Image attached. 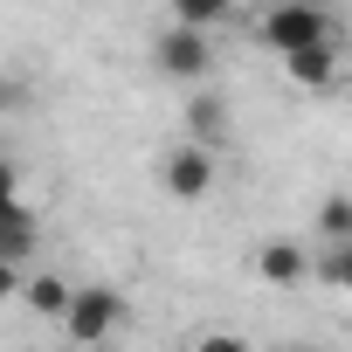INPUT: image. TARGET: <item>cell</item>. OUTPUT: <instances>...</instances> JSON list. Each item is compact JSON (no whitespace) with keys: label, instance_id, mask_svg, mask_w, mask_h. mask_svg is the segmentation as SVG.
Segmentation results:
<instances>
[{"label":"cell","instance_id":"cell-1","mask_svg":"<svg viewBox=\"0 0 352 352\" xmlns=\"http://www.w3.org/2000/svg\"><path fill=\"white\" fill-rule=\"evenodd\" d=\"M331 14L318 8V0H276V8L256 21V42L270 56H290V49H311V42H331Z\"/></svg>","mask_w":352,"mask_h":352},{"label":"cell","instance_id":"cell-2","mask_svg":"<svg viewBox=\"0 0 352 352\" xmlns=\"http://www.w3.org/2000/svg\"><path fill=\"white\" fill-rule=\"evenodd\" d=\"M152 69H159L166 83H208V76H214V42H208V28L173 21L166 35H152Z\"/></svg>","mask_w":352,"mask_h":352},{"label":"cell","instance_id":"cell-3","mask_svg":"<svg viewBox=\"0 0 352 352\" xmlns=\"http://www.w3.org/2000/svg\"><path fill=\"white\" fill-rule=\"evenodd\" d=\"M118 324H124V290H111V283H83V290H69L63 331H69L76 345H104Z\"/></svg>","mask_w":352,"mask_h":352},{"label":"cell","instance_id":"cell-4","mask_svg":"<svg viewBox=\"0 0 352 352\" xmlns=\"http://www.w3.org/2000/svg\"><path fill=\"white\" fill-rule=\"evenodd\" d=\"M159 187L173 194V201H208L214 194V145H173L166 159H159Z\"/></svg>","mask_w":352,"mask_h":352},{"label":"cell","instance_id":"cell-5","mask_svg":"<svg viewBox=\"0 0 352 352\" xmlns=\"http://www.w3.org/2000/svg\"><path fill=\"white\" fill-rule=\"evenodd\" d=\"M42 249V221L21 194H0V263H28Z\"/></svg>","mask_w":352,"mask_h":352},{"label":"cell","instance_id":"cell-6","mask_svg":"<svg viewBox=\"0 0 352 352\" xmlns=\"http://www.w3.org/2000/svg\"><path fill=\"white\" fill-rule=\"evenodd\" d=\"M283 76H290L297 90H318V97H324V90L338 83V42H311V49H290V56H283Z\"/></svg>","mask_w":352,"mask_h":352},{"label":"cell","instance_id":"cell-7","mask_svg":"<svg viewBox=\"0 0 352 352\" xmlns=\"http://www.w3.org/2000/svg\"><path fill=\"white\" fill-rule=\"evenodd\" d=\"M256 276L276 283V290H290V283L311 276V249H304V242H263V249H256Z\"/></svg>","mask_w":352,"mask_h":352},{"label":"cell","instance_id":"cell-8","mask_svg":"<svg viewBox=\"0 0 352 352\" xmlns=\"http://www.w3.org/2000/svg\"><path fill=\"white\" fill-rule=\"evenodd\" d=\"M187 131H194V145H221V138H228V104H221L214 90H201V97L187 104Z\"/></svg>","mask_w":352,"mask_h":352},{"label":"cell","instance_id":"cell-9","mask_svg":"<svg viewBox=\"0 0 352 352\" xmlns=\"http://www.w3.org/2000/svg\"><path fill=\"white\" fill-rule=\"evenodd\" d=\"M21 297H28V311H35V318H63V311H69V283H63V276H49V270L21 276Z\"/></svg>","mask_w":352,"mask_h":352},{"label":"cell","instance_id":"cell-10","mask_svg":"<svg viewBox=\"0 0 352 352\" xmlns=\"http://www.w3.org/2000/svg\"><path fill=\"white\" fill-rule=\"evenodd\" d=\"M173 21H187V28H221L235 14V0H166Z\"/></svg>","mask_w":352,"mask_h":352},{"label":"cell","instance_id":"cell-11","mask_svg":"<svg viewBox=\"0 0 352 352\" xmlns=\"http://www.w3.org/2000/svg\"><path fill=\"white\" fill-rule=\"evenodd\" d=\"M318 235L324 242H345L352 235V194H324L318 201Z\"/></svg>","mask_w":352,"mask_h":352},{"label":"cell","instance_id":"cell-12","mask_svg":"<svg viewBox=\"0 0 352 352\" xmlns=\"http://www.w3.org/2000/svg\"><path fill=\"white\" fill-rule=\"evenodd\" d=\"M311 270H318L324 283H338V290H352V235H345V242H331L324 256H311Z\"/></svg>","mask_w":352,"mask_h":352},{"label":"cell","instance_id":"cell-13","mask_svg":"<svg viewBox=\"0 0 352 352\" xmlns=\"http://www.w3.org/2000/svg\"><path fill=\"white\" fill-rule=\"evenodd\" d=\"M194 352H249V345H242L235 331H201V345H194Z\"/></svg>","mask_w":352,"mask_h":352},{"label":"cell","instance_id":"cell-14","mask_svg":"<svg viewBox=\"0 0 352 352\" xmlns=\"http://www.w3.org/2000/svg\"><path fill=\"white\" fill-rule=\"evenodd\" d=\"M21 297V263H0V304Z\"/></svg>","mask_w":352,"mask_h":352},{"label":"cell","instance_id":"cell-15","mask_svg":"<svg viewBox=\"0 0 352 352\" xmlns=\"http://www.w3.org/2000/svg\"><path fill=\"white\" fill-rule=\"evenodd\" d=\"M0 194H21V180H14V159H0Z\"/></svg>","mask_w":352,"mask_h":352},{"label":"cell","instance_id":"cell-16","mask_svg":"<svg viewBox=\"0 0 352 352\" xmlns=\"http://www.w3.org/2000/svg\"><path fill=\"white\" fill-rule=\"evenodd\" d=\"M21 104V83H0V111H14Z\"/></svg>","mask_w":352,"mask_h":352},{"label":"cell","instance_id":"cell-17","mask_svg":"<svg viewBox=\"0 0 352 352\" xmlns=\"http://www.w3.org/2000/svg\"><path fill=\"white\" fill-rule=\"evenodd\" d=\"M290 352H318V345H290Z\"/></svg>","mask_w":352,"mask_h":352},{"label":"cell","instance_id":"cell-18","mask_svg":"<svg viewBox=\"0 0 352 352\" xmlns=\"http://www.w3.org/2000/svg\"><path fill=\"white\" fill-rule=\"evenodd\" d=\"M90 352H97V345H90Z\"/></svg>","mask_w":352,"mask_h":352}]
</instances>
